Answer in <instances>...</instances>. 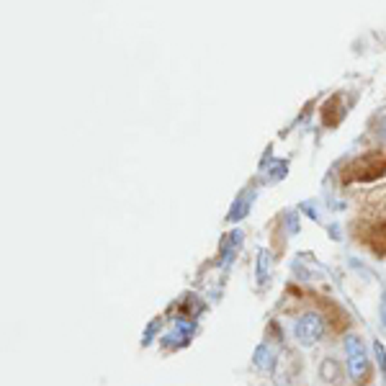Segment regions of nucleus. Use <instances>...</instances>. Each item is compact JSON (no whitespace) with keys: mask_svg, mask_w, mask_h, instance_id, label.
Here are the masks:
<instances>
[{"mask_svg":"<svg viewBox=\"0 0 386 386\" xmlns=\"http://www.w3.org/2000/svg\"><path fill=\"white\" fill-rule=\"evenodd\" d=\"M345 356H347V374L356 384H363L368 378V350L358 335L345 338Z\"/></svg>","mask_w":386,"mask_h":386,"instance_id":"obj_1","label":"nucleus"},{"mask_svg":"<svg viewBox=\"0 0 386 386\" xmlns=\"http://www.w3.org/2000/svg\"><path fill=\"white\" fill-rule=\"evenodd\" d=\"M325 338V319L317 312H307L294 322V340L304 347L317 345L319 340Z\"/></svg>","mask_w":386,"mask_h":386,"instance_id":"obj_2","label":"nucleus"},{"mask_svg":"<svg viewBox=\"0 0 386 386\" xmlns=\"http://www.w3.org/2000/svg\"><path fill=\"white\" fill-rule=\"evenodd\" d=\"M270 268H273V258L265 247L258 250V258H255V283L258 289H265L270 283Z\"/></svg>","mask_w":386,"mask_h":386,"instance_id":"obj_3","label":"nucleus"},{"mask_svg":"<svg viewBox=\"0 0 386 386\" xmlns=\"http://www.w3.org/2000/svg\"><path fill=\"white\" fill-rule=\"evenodd\" d=\"M252 363L258 371H265L270 374L273 368H276V356H273V350H270L268 343H261V345L255 347V353H252Z\"/></svg>","mask_w":386,"mask_h":386,"instance_id":"obj_4","label":"nucleus"},{"mask_svg":"<svg viewBox=\"0 0 386 386\" xmlns=\"http://www.w3.org/2000/svg\"><path fill=\"white\" fill-rule=\"evenodd\" d=\"M252 196H255V193H250V191H242L240 193V199L234 201V206H232L230 214H227V219H230V222H240V219H245V216L250 214Z\"/></svg>","mask_w":386,"mask_h":386,"instance_id":"obj_5","label":"nucleus"},{"mask_svg":"<svg viewBox=\"0 0 386 386\" xmlns=\"http://www.w3.org/2000/svg\"><path fill=\"white\" fill-rule=\"evenodd\" d=\"M242 245V232L240 230H234L227 234V240L222 242V265H230V261L234 258V252H237V247Z\"/></svg>","mask_w":386,"mask_h":386,"instance_id":"obj_6","label":"nucleus"},{"mask_svg":"<svg viewBox=\"0 0 386 386\" xmlns=\"http://www.w3.org/2000/svg\"><path fill=\"white\" fill-rule=\"evenodd\" d=\"M374 356H376V363L381 368V374L386 376V347L381 345V340H374Z\"/></svg>","mask_w":386,"mask_h":386,"instance_id":"obj_7","label":"nucleus"},{"mask_svg":"<svg viewBox=\"0 0 386 386\" xmlns=\"http://www.w3.org/2000/svg\"><path fill=\"white\" fill-rule=\"evenodd\" d=\"M299 227H301L299 214H294V212L286 214V230H289V234H299Z\"/></svg>","mask_w":386,"mask_h":386,"instance_id":"obj_8","label":"nucleus"},{"mask_svg":"<svg viewBox=\"0 0 386 386\" xmlns=\"http://www.w3.org/2000/svg\"><path fill=\"white\" fill-rule=\"evenodd\" d=\"M378 136H381V139H386V121L381 126H378Z\"/></svg>","mask_w":386,"mask_h":386,"instance_id":"obj_9","label":"nucleus"},{"mask_svg":"<svg viewBox=\"0 0 386 386\" xmlns=\"http://www.w3.org/2000/svg\"><path fill=\"white\" fill-rule=\"evenodd\" d=\"M381 322H384V327H386V309L381 312Z\"/></svg>","mask_w":386,"mask_h":386,"instance_id":"obj_10","label":"nucleus"}]
</instances>
